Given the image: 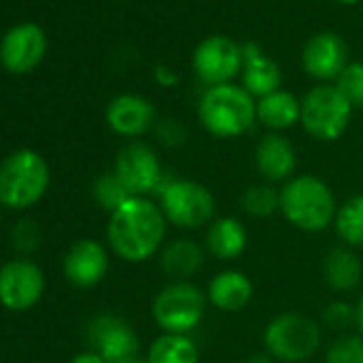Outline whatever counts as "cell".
I'll list each match as a JSON object with an SVG mask.
<instances>
[{"mask_svg": "<svg viewBox=\"0 0 363 363\" xmlns=\"http://www.w3.org/2000/svg\"><path fill=\"white\" fill-rule=\"evenodd\" d=\"M167 218L150 197H130L109 214L107 242L116 257L126 263H145L167 238Z\"/></svg>", "mask_w": 363, "mask_h": 363, "instance_id": "obj_1", "label": "cell"}, {"mask_svg": "<svg viewBox=\"0 0 363 363\" xmlns=\"http://www.w3.org/2000/svg\"><path fill=\"white\" fill-rule=\"evenodd\" d=\"M337 208L331 186L312 173L293 175L280 189L282 216L303 233L325 231L335 220Z\"/></svg>", "mask_w": 363, "mask_h": 363, "instance_id": "obj_2", "label": "cell"}, {"mask_svg": "<svg viewBox=\"0 0 363 363\" xmlns=\"http://www.w3.org/2000/svg\"><path fill=\"white\" fill-rule=\"evenodd\" d=\"M197 116L210 135L218 139H235L255 126L257 99H252L242 84L214 86L203 92Z\"/></svg>", "mask_w": 363, "mask_h": 363, "instance_id": "obj_3", "label": "cell"}, {"mask_svg": "<svg viewBox=\"0 0 363 363\" xmlns=\"http://www.w3.org/2000/svg\"><path fill=\"white\" fill-rule=\"evenodd\" d=\"M50 164L35 150H18L0 162V206L24 212L37 206L50 189Z\"/></svg>", "mask_w": 363, "mask_h": 363, "instance_id": "obj_4", "label": "cell"}, {"mask_svg": "<svg viewBox=\"0 0 363 363\" xmlns=\"http://www.w3.org/2000/svg\"><path fill=\"white\" fill-rule=\"evenodd\" d=\"M208 295L191 280H171L152 301V318L162 333L189 335L203 320Z\"/></svg>", "mask_w": 363, "mask_h": 363, "instance_id": "obj_5", "label": "cell"}, {"mask_svg": "<svg viewBox=\"0 0 363 363\" xmlns=\"http://www.w3.org/2000/svg\"><path fill=\"white\" fill-rule=\"evenodd\" d=\"M323 333L316 320L299 312H282L274 316L265 331L263 344L274 361L303 363L320 346Z\"/></svg>", "mask_w": 363, "mask_h": 363, "instance_id": "obj_6", "label": "cell"}, {"mask_svg": "<svg viewBox=\"0 0 363 363\" xmlns=\"http://www.w3.org/2000/svg\"><path fill=\"white\" fill-rule=\"evenodd\" d=\"M158 197V206L167 223L177 229H201L214 220L216 199L201 182L173 179L160 186Z\"/></svg>", "mask_w": 363, "mask_h": 363, "instance_id": "obj_7", "label": "cell"}, {"mask_svg": "<svg viewBox=\"0 0 363 363\" xmlns=\"http://www.w3.org/2000/svg\"><path fill=\"white\" fill-rule=\"evenodd\" d=\"M352 118V105L333 84H318L301 99L299 124L316 141H337Z\"/></svg>", "mask_w": 363, "mask_h": 363, "instance_id": "obj_8", "label": "cell"}, {"mask_svg": "<svg viewBox=\"0 0 363 363\" xmlns=\"http://www.w3.org/2000/svg\"><path fill=\"white\" fill-rule=\"evenodd\" d=\"M244 54L242 43L225 35H212L199 41L193 52V71L208 88L233 84L242 75Z\"/></svg>", "mask_w": 363, "mask_h": 363, "instance_id": "obj_9", "label": "cell"}, {"mask_svg": "<svg viewBox=\"0 0 363 363\" xmlns=\"http://www.w3.org/2000/svg\"><path fill=\"white\" fill-rule=\"evenodd\" d=\"M113 173L133 197H147L162 186V162L154 147L139 139L118 152Z\"/></svg>", "mask_w": 363, "mask_h": 363, "instance_id": "obj_10", "label": "cell"}, {"mask_svg": "<svg viewBox=\"0 0 363 363\" xmlns=\"http://www.w3.org/2000/svg\"><path fill=\"white\" fill-rule=\"evenodd\" d=\"M45 293L43 269L28 259H13L0 267V303L11 312L35 308Z\"/></svg>", "mask_w": 363, "mask_h": 363, "instance_id": "obj_11", "label": "cell"}, {"mask_svg": "<svg viewBox=\"0 0 363 363\" xmlns=\"http://www.w3.org/2000/svg\"><path fill=\"white\" fill-rule=\"evenodd\" d=\"M90 350L99 352L107 363H122L139 357V335L128 320L116 314H99L88 323Z\"/></svg>", "mask_w": 363, "mask_h": 363, "instance_id": "obj_12", "label": "cell"}, {"mask_svg": "<svg viewBox=\"0 0 363 363\" xmlns=\"http://www.w3.org/2000/svg\"><path fill=\"white\" fill-rule=\"evenodd\" d=\"M48 54L45 30L35 22L11 26L0 41V62L9 73H30L41 65Z\"/></svg>", "mask_w": 363, "mask_h": 363, "instance_id": "obj_13", "label": "cell"}, {"mask_svg": "<svg viewBox=\"0 0 363 363\" xmlns=\"http://www.w3.org/2000/svg\"><path fill=\"white\" fill-rule=\"evenodd\" d=\"M348 62V48L335 33H318L310 37L301 50L303 71L320 84L335 82Z\"/></svg>", "mask_w": 363, "mask_h": 363, "instance_id": "obj_14", "label": "cell"}, {"mask_svg": "<svg viewBox=\"0 0 363 363\" xmlns=\"http://www.w3.org/2000/svg\"><path fill=\"white\" fill-rule=\"evenodd\" d=\"M107 126L126 139H137L156 126V107L139 94H120L109 101L105 109Z\"/></svg>", "mask_w": 363, "mask_h": 363, "instance_id": "obj_15", "label": "cell"}, {"mask_svg": "<svg viewBox=\"0 0 363 363\" xmlns=\"http://www.w3.org/2000/svg\"><path fill=\"white\" fill-rule=\"evenodd\" d=\"M67 280L77 289H92L109 272V252L96 240H79L75 242L62 263Z\"/></svg>", "mask_w": 363, "mask_h": 363, "instance_id": "obj_16", "label": "cell"}, {"mask_svg": "<svg viewBox=\"0 0 363 363\" xmlns=\"http://www.w3.org/2000/svg\"><path fill=\"white\" fill-rule=\"evenodd\" d=\"M255 162L267 184H280V182H289L295 175L297 152L282 133H267L257 143Z\"/></svg>", "mask_w": 363, "mask_h": 363, "instance_id": "obj_17", "label": "cell"}, {"mask_svg": "<svg viewBox=\"0 0 363 363\" xmlns=\"http://www.w3.org/2000/svg\"><path fill=\"white\" fill-rule=\"evenodd\" d=\"M244 54V69H242V88L252 99H263L276 90H280L282 84V71L274 58H269L257 43L248 41L242 43Z\"/></svg>", "mask_w": 363, "mask_h": 363, "instance_id": "obj_18", "label": "cell"}, {"mask_svg": "<svg viewBox=\"0 0 363 363\" xmlns=\"http://www.w3.org/2000/svg\"><path fill=\"white\" fill-rule=\"evenodd\" d=\"M206 295L214 308L223 312H240L250 303L255 295V286H252V280L244 272L225 269V272H218L210 280Z\"/></svg>", "mask_w": 363, "mask_h": 363, "instance_id": "obj_19", "label": "cell"}, {"mask_svg": "<svg viewBox=\"0 0 363 363\" xmlns=\"http://www.w3.org/2000/svg\"><path fill=\"white\" fill-rule=\"evenodd\" d=\"M206 265V246L195 240L179 238L169 242L160 252V267L171 280H191Z\"/></svg>", "mask_w": 363, "mask_h": 363, "instance_id": "obj_20", "label": "cell"}, {"mask_svg": "<svg viewBox=\"0 0 363 363\" xmlns=\"http://www.w3.org/2000/svg\"><path fill=\"white\" fill-rule=\"evenodd\" d=\"M248 246V231L242 220L233 216L214 218L208 225L206 233V250L218 261H235L244 255Z\"/></svg>", "mask_w": 363, "mask_h": 363, "instance_id": "obj_21", "label": "cell"}, {"mask_svg": "<svg viewBox=\"0 0 363 363\" xmlns=\"http://www.w3.org/2000/svg\"><path fill=\"white\" fill-rule=\"evenodd\" d=\"M301 101L289 90H276L257 101V122H261L269 133L286 130L299 124Z\"/></svg>", "mask_w": 363, "mask_h": 363, "instance_id": "obj_22", "label": "cell"}, {"mask_svg": "<svg viewBox=\"0 0 363 363\" xmlns=\"http://www.w3.org/2000/svg\"><path fill=\"white\" fill-rule=\"evenodd\" d=\"M323 278L337 293L354 291L363 280V263L352 248L337 246L323 261Z\"/></svg>", "mask_w": 363, "mask_h": 363, "instance_id": "obj_23", "label": "cell"}, {"mask_svg": "<svg viewBox=\"0 0 363 363\" xmlns=\"http://www.w3.org/2000/svg\"><path fill=\"white\" fill-rule=\"evenodd\" d=\"M199 346L191 335L160 333L147 346L145 363H199Z\"/></svg>", "mask_w": 363, "mask_h": 363, "instance_id": "obj_24", "label": "cell"}, {"mask_svg": "<svg viewBox=\"0 0 363 363\" xmlns=\"http://www.w3.org/2000/svg\"><path fill=\"white\" fill-rule=\"evenodd\" d=\"M333 227L344 246L363 250V195H354L337 208Z\"/></svg>", "mask_w": 363, "mask_h": 363, "instance_id": "obj_25", "label": "cell"}, {"mask_svg": "<svg viewBox=\"0 0 363 363\" xmlns=\"http://www.w3.org/2000/svg\"><path fill=\"white\" fill-rule=\"evenodd\" d=\"M242 210L252 218H269L280 212V191L274 184H252L240 197Z\"/></svg>", "mask_w": 363, "mask_h": 363, "instance_id": "obj_26", "label": "cell"}, {"mask_svg": "<svg viewBox=\"0 0 363 363\" xmlns=\"http://www.w3.org/2000/svg\"><path fill=\"white\" fill-rule=\"evenodd\" d=\"M130 197H133V195L124 189V184L116 177L113 171L101 173V175L96 177V182H94V199H96V203H99L103 210H107L109 214L116 212L120 206H124Z\"/></svg>", "mask_w": 363, "mask_h": 363, "instance_id": "obj_27", "label": "cell"}, {"mask_svg": "<svg viewBox=\"0 0 363 363\" xmlns=\"http://www.w3.org/2000/svg\"><path fill=\"white\" fill-rule=\"evenodd\" d=\"M333 86L352 105V109H363V62H348Z\"/></svg>", "mask_w": 363, "mask_h": 363, "instance_id": "obj_28", "label": "cell"}, {"mask_svg": "<svg viewBox=\"0 0 363 363\" xmlns=\"http://www.w3.org/2000/svg\"><path fill=\"white\" fill-rule=\"evenodd\" d=\"M325 363H363V335H342L327 348Z\"/></svg>", "mask_w": 363, "mask_h": 363, "instance_id": "obj_29", "label": "cell"}, {"mask_svg": "<svg viewBox=\"0 0 363 363\" xmlns=\"http://www.w3.org/2000/svg\"><path fill=\"white\" fill-rule=\"evenodd\" d=\"M13 246L22 252V255H33L39 248L41 242V229L35 220H22L16 225L13 233H11Z\"/></svg>", "mask_w": 363, "mask_h": 363, "instance_id": "obj_30", "label": "cell"}, {"mask_svg": "<svg viewBox=\"0 0 363 363\" xmlns=\"http://www.w3.org/2000/svg\"><path fill=\"white\" fill-rule=\"evenodd\" d=\"M156 139L164 145V147H179L186 141V126L182 124L175 118H162L156 122L154 126Z\"/></svg>", "mask_w": 363, "mask_h": 363, "instance_id": "obj_31", "label": "cell"}, {"mask_svg": "<svg viewBox=\"0 0 363 363\" xmlns=\"http://www.w3.org/2000/svg\"><path fill=\"white\" fill-rule=\"evenodd\" d=\"M325 323L333 329H344L348 325H352L357 320L354 308L346 301H333L325 308Z\"/></svg>", "mask_w": 363, "mask_h": 363, "instance_id": "obj_32", "label": "cell"}, {"mask_svg": "<svg viewBox=\"0 0 363 363\" xmlns=\"http://www.w3.org/2000/svg\"><path fill=\"white\" fill-rule=\"evenodd\" d=\"M154 77L162 88H171V86L177 84V73L173 69H169L167 65H156L154 67Z\"/></svg>", "mask_w": 363, "mask_h": 363, "instance_id": "obj_33", "label": "cell"}, {"mask_svg": "<svg viewBox=\"0 0 363 363\" xmlns=\"http://www.w3.org/2000/svg\"><path fill=\"white\" fill-rule=\"evenodd\" d=\"M71 363H107V361L99 352H94V350H84V352L75 354Z\"/></svg>", "mask_w": 363, "mask_h": 363, "instance_id": "obj_34", "label": "cell"}, {"mask_svg": "<svg viewBox=\"0 0 363 363\" xmlns=\"http://www.w3.org/2000/svg\"><path fill=\"white\" fill-rule=\"evenodd\" d=\"M244 363H274V359L267 352H255V354L246 357Z\"/></svg>", "mask_w": 363, "mask_h": 363, "instance_id": "obj_35", "label": "cell"}, {"mask_svg": "<svg viewBox=\"0 0 363 363\" xmlns=\"http://www.w3.org/2000/svg\"><path fill=\"white\" fill-rule=\"evenodd\" d=\"M354 314H357L354 325L359 327V331H361V335H363V293H361V297H359V301H357V306H354Z\"/></svg>", "mask_w": 363, "mask_h": 363, "instance_id": "obj_36", "label": "cell"}, {"mask_svg": "<svg viewBox=\"0 0 363 363\" xmlns=\"http://www.w3.org/2000/svg\"><path fill=\"white\" fill-rule=\"evenodd\" d=\"M335 3H340V5H357L359 0H335Z\"/></svg>", "mask_w": 363, "mask_h": 363, "instance_id": "obj_37", "label": "cell"}, {"mask_svg": "<svg viewBox=\"0 0 363 363\" xmlns=\"http://www.w3.org/2000/svg\"><path fill=\"white\" fill-rule=\"evenodd\" d=\"M122 363H145V359H139V357H135V359H128V361H122Z\"/></svg>", "mask_w": 363, "mask_h": 363, "instance_id": "obj_38", "label": "cell"}]
</instances>
